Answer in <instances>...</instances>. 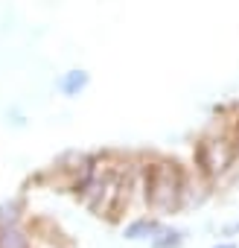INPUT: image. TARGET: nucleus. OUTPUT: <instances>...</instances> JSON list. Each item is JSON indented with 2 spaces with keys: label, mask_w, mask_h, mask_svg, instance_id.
Wrapping results in <instances>:
<instances>
[{
  "label": "nucleus",
  "mask_w": 239,
  "mask_h": 248,
  "mask_svg": "<svg viewBox=\"0 0 239 248\" xmlns=\"http://www.w3.org/2000/svg\"><path fill=\"white\" fill-rule=\"evenodd\" d=\"M126 170H129V155L96 152L90 155L85 175L70 193L88 213L105 222H120L126 216Z\"/></svg>",
  "instance_id": "f257e3e1"
},
{
  "label": "nucleus",
  "mask_w": 239,
  "mask_h": 248,
  "mask_svg": "<svg viewBox=\"0 0 239 248\" xmlns=\"http://www.w3.org/2000/svg\"><path fill=\"white\" fill-rule=\"evenodd\" d=\"M236 120H216L193 146V167L213 184V190L239 178Z\"/></svg>",
  "instance_id": "f03ea898"
},
{
  "label": "nucleus",
  "mask_w": 239,
  "mask_h": 248,
  "mask_svg": "<svg viewBox=\"0 0 239 248\" xmlns=\"http://www.w3.org/2000/svg\"><path fill=\"white\" fill-rule=\"evenodd\" d=\"M187 170L175 158H149V213L166 219L184 207Z\"/></svg>",
  "instance_id": "7ed1b4c3"
},
{
  "label": "nucleus",
  "mask_w": 239,
  "mask_h": 248,
  "mask_svg": "<svg viewBox=\"0 0 239 248\" xmlns=\"http://www.w3.org/2000/svg\"><path fill=\"white\" fill-rule=\"evenodd\" d=\"M161 228H164L161 216H155L149 210L146 213H134V216H129L123 222V239H129V242H149Z\"/></svg>",
  "instance_id": "20e7f679"
},
{
  "label": "nucleus",
  "mask_w": 239,
  "mask_h": 248,
  "mask_svg": "<svg viewBox=\"0 0 239 248\" xmlns=\"http://www.w3.org/2000/svg\"><path fill=\"white\" fill-rule=\"evenodd\" d=\"M88 88H90V70H85V67H70V70L59 73V79H56V91L64 99H79Z\"/></svg>",
  "instance_id": "39448f33"
},
{
  "label": "nucleus",
  "mask_w": 239,
  "mask_h": 248,
  "mask_svg": "<svg viewBox=\"0 0 239 248\" xmlns=\"http://www.w3.org/2000/svg\"><path fill=\"white\" fill-rule=\"evenodd\" d=\"M0 248H35V231L30 222L0 225Z\"/></svg>",
  "instance_id": "423d86ee"
},
{
  "label": "nucleus",
  "mask_w": 239,
  "mask_h": 248,
  "mask_svg": "<svg viewBox=\"0 0 239 248\" xmlns=\"http://www.w3.org/2000/svg\"><path fill=\"white\" fill-rule=\"evenodd\" d=\"M15 222H30V207L24 196H6L0 199V225H15Z\"/></svg>",
  "instance_id": "0eeeda50"
},
{
  "label": "nucleus",
  "mask_w": 239,
  "mask_h": 248,
  "mask_svg": "<svg viewBox=\"0 0 239 248\" xmlns=\"http://www.w3.org/2000/svg\"><path fill=\"white\" fill-rule=\"evenodd\" d=\"M187 228H178V225H166L164 222V228L149 239V248H184V242H187Z\"/></svg>",
  "instance_id": "6e6552de"
},
{
  "label": "nucleus",
  "mask_w": 239,
  "mask_h": 248,
  "mask_svg": "<svg viewBox=\"0 0 239 248\" xmlns=\"http://www.w3.org/2000/svg\"><path fill=\"white\" fill-rule=\"evenodd\" d=\"M32 231H35V248H73L64 236H59V231L44 233V228L38 222H32Z\"/></svg>",
  "instance_id": "1a4fd4ad"
},
{
  "label": "nucleus",
  "mask_w": 239,
  "mask_h": 248,
  "mask_svg": "<svg viewBox=\"0 0 239 248\" xmlns=\"http://www.w3.org/2000/svg\"><path fill=\"white\" fill-rule=\"evenodd\" d=\"M6 126H12V129H24L27 126V114H24L21 105H9L6 108Z\"/></svg>",
  "instance_id": "9d476101"
},
{
  "label": "nucleus",
  "mask_w": 239,
  "mask_h": 248,
  "mask_svg": "<svg viewBox=\"0 0 239 248\" xmlns=\"http://www.w3.org/2000/svg\"><path fill=\"white\" fill-rule=\"evenodd\" d=\"M236 236H239V216L219 228V239H236Z\"/></svg>",
  "instance_id": "9b49d317"
},
{
  "label": "nucleus",
  "mask_w": 239,
  "mask_h": 248,
  "mask_svg": "<svg viewBox=\"0 0 239 248\" xmlns=\"http://www.w3.org/2000/svg\"><path fill=\"white\" fill-rule=\"evenodd\" d=\"M213 248H239V245H236V239H219Z\"/></svg>",
  "instance_id": "f8f14e48"
},
{
  "label": "nucleus",
  "mask_w": 239,
  "mask_h": 248,
  "mask_svg": "<svg viewBox=\"0 0 239 248\" xmlns=\"http://www.w3.org/2000/svg\"><path fill=\"white\" fill-rule=\"evenodd\" d=\"M236 140H239V120H236Z\"/></svg>",
  "instance_id": "ddd939ff"
}]
</instances>
